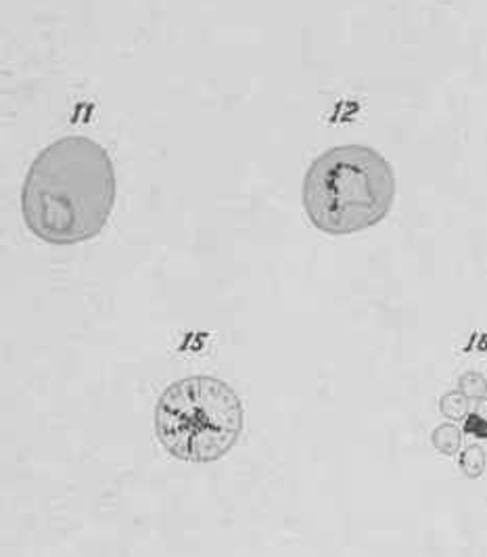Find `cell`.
<instances>
[{
    "label": "cell",
    "mask_w": 487,
    "mask_h": 557,
    "mask_svg": "<svg viewBox=\"0 0 487 557\" xmlns=\"http://www.w3.org/2000/svg\"><path fill=\"white\" fill-rule=\"evenodd\" d=\"M398 194L396 172L377 149L348 143L323 151L303 174L301 206L314 228L348 237L383 223Z\"/></svg>",
    "instance_id": "cell-2"
},
{
    "label": "cell",
    "mask_w": 487,
    "mask_h": 557,
    "mask_svg": "<svg viewBox=\"0 0 487 557\" xmlns=\"http://www.w3.org/2000/svg\"><path fill=\"white\" fill-rule=\"evenodd\" d=\"M153 423L165 453L187 463H214L244 434L239 394L214 375H189L162 392Z\"/></svg>",
    "instance_id": "cell-3"
},
{
    "label": "cell",
    "mask_w": 487,
    "mask_h": 557,
    "mask_svg": "<svg viewBox=\"0 0 487 557\" xmlns=\"http://www.w3.org/2000/svg\"><path fill=\"white\" fill-rule=\"evenodd\" d=\"M117 196L115 168L97 140L72 135L47 145L27 168L22 216L49 246H78L103 233Z\"/></svg>",
    "instance_id": "cell-1"
}]
</instances>
